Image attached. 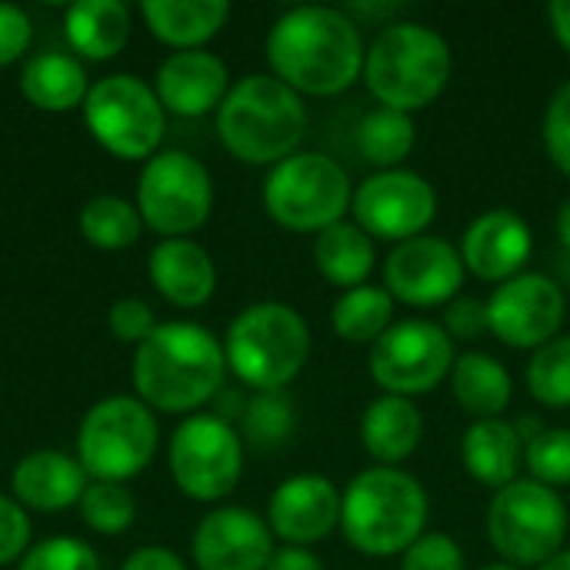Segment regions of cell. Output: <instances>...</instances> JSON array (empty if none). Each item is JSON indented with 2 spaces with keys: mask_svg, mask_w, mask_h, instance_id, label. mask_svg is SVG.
<instances>
[{
  "mask_svg": "<svg viewBox=\"0 0 570 570\" xmlns=\"http://www.w3.org/2000/svg\"><path fill=\"white\" fill-rule=\"evenodd\" d=\"M147 30L174 50H204L230 17L227 0H144Z\"/></svg>",
  "mask_w": 570,
  "mask_h": 570,
  "instance_id": "d4e9b609",
  "label": "cell"
},
{
  "mask_svg": "<svg viewBox=\"0 0 570 570\" xmlns=\"http://www.w3.org/2000/svg\"><path fill=\"white\" fill-rule=\"evenodd\" d=\"M461 247L448 237L421 234L414 240L394 244L384 261V291L407 307H441L461 297L464 287Z\"/></svg>",
  "mask_w": 570,
  "mask_h": 570,
  "instance_id": "2e32d148",
  "label": "cell"
},
{
  "mask_svg": "<svg viewBox=\"0 0 570 570\" xmlns=\"http://www.w3.org/2000/svg\"><path fill=\"white\" fill-rule=\"evenodd\" d=\"M401 570H468V561L451 534L428 531L401 554Z\"/></svg>",
  "mask_w": 570,
  "mask_h": 570,
  "instance_id": "f35d334b",
  "label": "cell"
},
{
  "mask_svg": "<svg viewBox=\"0 0 570 570\" xmlns=\"http://www.w3.org/2000/svg\"><path fill=\"white\" fill-rule=\"evenodd\" d=\"M458 354L438 321H394L367 351V371L384 394L417 397L451 377Z\"/></svg>",
  "mask_w": 570,
  "mask_h": 570,
  "instance_id": "4fadbf2b",
  "label": "cell"
},
{
  "mask_svg": "<svg viewBox=\"0 0 570 570\" xmlns=\"http://www.w3.org/2000/svg\"><path fill=\"white\" fill-rule=\"evenodd\" d=\"M564 498L538 481H514L488 508V541L511 568H541L568 541Z\"/></svg>",
  "mask_w": 570,
  "mask_h": 570,
  "instance_id": "9c48e42d",
  "label": "cell"
},
{
  "mask_svg": "<svg viewBox=\"0 0 570 570\" xmlns=\"http://www.w3.org/2000/svg\"><path fill=\"white\" fill-rule=\"evenodd\" d=\"M224 344L200 324L167 321L134 347V391L150 411L197 414L224 391Z\"/></svg>",
  "mask_w": 570,
  "mask_h": 570,
  "instance_id": "7a4b0ae2",
  "label": "cell"
},
{
  "mask_svg": "<svg viewBox=\"0 0 570 570\" xmlns=\"http://www.w3.org/2000/svg\"><path fill=\"white\" fill-rule=\"evenodd\" d=\"M157 100L177 117L217 114L230 90L227 63L210 50H174L160 60L154 77Z\"/></svg>",
  "mask_w": 570,
  "mask_h": 570,
  "instance_id": "ffe728a7",
  "label": "cell"
},
{
  "mask_svg": "<svg viewBox=\"0 0 570 570\" xmlns=\"http://www.w3.org/2000/svg\"><path fill=\"white\" fill-rule=\"evenodd\" d=\"M417 144V124L414 114L394 110V107H374L361 117L357 124V154L381 167V170H394L401 167L411 150Z\"/></svg>",
  "mask_w": 570,
  "mask_h": 570,
  "instance_id": "f546056e",
  "label": "cell"
},
{
  "mask_svg": "<svg viewBox=\"0 0 570 570\" xmlns=\"http://www.w3.org/2000/svg\"><path fill=\"white\" fill-rule=\"evenodd\" d=\"M524 464L531 471V481L551 491L570 488V428L538 431L524 444Z\"/></svg>",
  "mask_w": 570,
  "mask_h": 570,
  "instance_id": "d590c367",
  "label": "cell"
},
{
  "mask_svg": "<svg viewBox=\"0 0 570 570\" xmlns=\"http://www.w3.org/2000/svg\"><path fill=\"white\" fill-rule=\"evenodd\" d=\"M558 240L564 250H570V200H564L558 210Z\"/></svg>",
  "mask_w": 570,
  "mask_h": 570,
  "instance_id": "7dc6e473",
  "label": "cell"
},
{
  "mask_svg": "<svg viewBox=\"0 0 570 570\" xmlns=\"http://www.w3.org/2000/svg\"><path fill=\"white\" fill-rule=\"evenodd\" d=\"M267 63L301 97H337L364 73V37L357 20L337 7H291L267 30Z\"/></svg>",
  "mask_w": 570,
  "mask_h": 570,
  "instance_id": "6da1fadb",
  "label": "cell"
},
{
  "mask_svg": "<svg viewBox=\"0 0 570 570\" xmlns=\"http://www.w3.org/2000/svg\"><path fill=\"white\" fill-rule=\"evenodd\" d=\"M531 250H534V234L528 220L511 207H494L478 214L461 240L464 267L491 284H504L524 274Z\"/></svg>",
  "mask_w": 570,
  "mask_h": 570,
  "instance_id": "d6986e66",
  "label": "cell"
},
{
  "mask_svg": "<svg viewBox=\"0 0 570 570\" xmlns=\"http://www.w3.org/2000/svg\"><path fill=\"white\" fill-rule=\"evenodd\" d=\"M87 484H90V478L80 468V461L63 451H53V448L23 454L10 474L13 501L23 511H37V514H60V511L80 504Z\"/></svg>",
  "mask_w": 570,
  "mask_h": 570,
  "instance_id": "44dd1931",
  "label": "cell"
},
{
  "mask_svg": "<svg viewBox=\"0 0 570 570\" xmlns=\"http://www.w3.org/2000/svg\"><path fill=\"white\" fill-rule=\"evenodd\" d=\"M167 468L187 498L224 501L244 474V438L217 414H190L170 438Z\"/></svg>",
  "mask_w": 570,
  "mask_h": 570,
  "instance_id": "7c38bea8",
  "label": "cell"
},
{
  "mask_svg": "<svg viewBox=\"0 0 570 570\" xmlns=\"http://www.w3.org/2000/svg\"><path fill=\"white\" fill-rule=\"evenodd\" d=\"M107 324H110V334L120 341V344H134L140 347L154 331H157V317H154V307L140 297H120L110 304V314H107Z\"/></svg>",
  "mask_w": 570,
  "mask_h": 570,
  "instance_id": "ab89813d",
  "label": "cell"
},
{
  "mask_svg": "<svg viewBox=\"0 0 570 570\" xmlns=\"http://www.w3.org/2000/svg\"><path fill=\"white\" fill-rule=\"evenodd\" d=\"M307 130L304 97L274 73H247L230 83L217 107V134L230 157L250 167H274L301 150Z\"/></svg>",
  "mask_w": 570,
  "mask_h": 570,
  "instance_id": "277c9868",
  "label": "cell"
},
{
  "mask_svg": "<svg viewBox=\"0 0 570 570\" xmlns=\"http://www.w3.org/2000/svg\"><path fill=\"white\" fill-rule=\"evenodd\" d=\"M451 394L461 411H468L474 421L501 417L511 407L514 381L508 367L481 351H468L451 367Z\"/></svg>",
  "mask_w": 570,
  "mask_h": 570,
  "instance_id": "83f0119b",
  "label": "cell"
},
{
  "mask_svg": "<svg viewBox=\"0 0 570 570\" xmlns=\"http://www.w3.org/2000/svg\"><path fill=\"white\" fill-rule=\"evenodd\" d=\"M538 570H570V548H564V551H558L551 561H544Z\"/></svg>",
  "mask_w": 570,
  "mask_h": 570,
  "instance_id": "c3c4849f",
  "label": "cell"
},
{
  "mask_svg": "<svg viewBox=\"0 0 570 570\" xmlns=\"http://www.w3.org/2000/svg\"><path fill=\"white\" fill-rule=\"evenodd\" d=\"M120 570H187V564L180 561L177 551L170 548H160V544H150V548H137Z\"/></svg>",
  "mask_w": 570,
  "mask_h": 570,
  "instance_id": "ee69618b",
  "label": "cell"
},
{
  "mask_svg": "<svg viewBox=\"0 0 570 570\" xmlns=\"http://www.w3.org/2000/svg\"><path fill=\"white\" fill-rule=\"evenodd\" d=\"M451 70V47L434 27L417 20H391L371 40L361 77L381 107L414 114L444 94Z\"/></svg>",
  "mask_w": 570,
  "mask_h": 570,
  "instance_id": "5b68a950",
  "label": "cell"
},
{
  "mask_svg": "<svg viewBox=\"0 0 570 570\" xmlns=\"http://www.w3.org/2000/svg\"><path fill=\"white\" fill-rule=\"evenodd\" d=\"M267 570H324V564H321V558L311 548H291V544H284V548L274 551Z\"/></svg>",
  "mask_w": 570,
  "mask_h": 570,
  "instance_id": "f6af8a7d",
  "label": "cell"
},
{
  "mask_svg": "<svg viewBox=\"0 0 570 570\" xmlns=\"http://www.w3.org/2000/svg\"><path fill=\"white\" fill-rule=\"evenodd\" d=\"M548 20L558 37V43L570 53V0H551L548 3Z\"/></svg>",
  "mask_w": 570,
  "mask_h": 570,
  "instance_id": "bcb514c9",
  "label": "cell"
},
{
  "mask_svg": "<svg viewBox=\"0 0 570 570\" xmlns=\"http://www.w3.org/2000/svg\"><path fill=\"white\" fill-rule=\"evenodd\" d=\"M17 570H100V558L80 538H47L20 558Z\"/></svg>",
  "mask_w": 570,
  "mask_h": 570,
  "instance_id": "8d00e7d4",
  "label": "cell"
},
{
  "mask_svg": "<svg viewBox=\"0 0 570 570\" xmlns=\"http://www.w3.org/2000/svg\"><path fill=\"white\" fill-rule=\"evenodd\" d=\"M431 501L424 484L401 468H367L344 488V541L367 558H401L428 534Z\"/></svg>",
  "mask_w": 570,
  "mask_h": 570,
  "instance_id": "3957f363",
  "label": "cell"
},
{
  "mask_svg": "<svg viewBox=\"0 0 570 570\" xmlns=\"http://www.w3.org/2000/svg\"><path fill=\"white\" fill-rule=\"evenodd\" d=\"M27 551H30V518L13 498L0 494V568L13 561L20 564Z\"/></svg>",
  "mask_w": 570,
  "mask_h": 570,
  "instance_id": "60d3db41",
  "label": "cell"
},
{
  "mask_svg": "<svg viewBox=\"0 0 570 570\" xmlns=\"http://www.w3.org/2000/svg\"><path fill=\"white\" fill-rule=\"evenodd\" d=\"M568 314L564 287L538 271H524L488 297V331L518 351H538L558 337Z\"/></svg>",
  "mask_w": 570,
  "mask_h": 570,
  "instance_id": "9a60e30c",
  "label": "cell"
},
{
  "mask_svg": "<svg viewBox=\"0 0 570 570\" xmlns=\"http://www.w3.org/2000/svg\"><path fill=\"white\" fill-rule=\"evenodd\" d=\"M33 40V23L17 3H0V67L17 63Z\"/></svg>",
  "mask_w": 570,
  "mask_h": 570,
  "instance_id": "7bdbcfd3",
  "label": "cell"
},
{
  "mask_svg": "<svg viewBox=\"0 0 570 570\" xmlns=\"http://www.w3.org/2000/svg\"><path fill=\"white\" fill-rule=\"evenodd\" d=\"M481 570H521V568H511V564H504V561H501V564H488V568H481Z\"/></svg>",
  "mask_w": 570,
  "mask_h": 570,
  "instance_id": "681fc988",
  "label": "cell"
},
{
  "mask_svg": "<svg viewBox=\"0 0 570 570\" xmlns=\"http://www.w3.org/2000/svg\"><path fill=\"white\" fill-rule=\"evenodd\" d=\"M83 124L90 137L120 160H150L164 140L167 110L154 83L137 73H107L90 83L83 100Z\"/></svg>",
  "mask_w": 570,
  "mask_h": 570,
  "instance_id": "30bf717a",
  "label": "cell"
},
{
  "mask_svg": "<svg viewBox=\"0 0 570 570\" xmlns=\"http://www.w3.org/2000/svg\"><path fill=\"white\" fill-rule=\"evenodd\" d=\"M63 33L77 57L110 60L130 40V10L120 0H77L63 10Z\"/></svg>",
  "mask_w": 570,
  "mask_h": 570,
  "instance_id": "4316f807",
  "label": "cell"
},
{
  "mask_svg": "<svg viewBox=\"0 0 570 570\" xmlns=\"http://www.w3.org/2000/svg\"><path fill=\"white\" fill-rule=\"evenodd\" d=\"M294 424H297V411L287 391H257L254 397H247L240 414L244 441L254 444L257 451L281 448L294 434Z\"/></svg>",
  "mask_w": 570,
  "mask_h": 570,
  "instance_id": "d6a6232c",
  "label": "cell"
},
{
  "mask_svg": "<svg viewBox=\"0 0 570 570\" xmlns=\"http://www.w3.org/2000/svg\"><path fill=\"white\" fill-rule=\"evenodd\" d=\"M90 90V77L73 53L43 50L23 60L20 70V94L43 114H67L83 107Z\"/></svg>",
  "mask_w": 570,
  "mask_h": 570,
  "instance_id": "484cf974",
  "label": "cell"
},
{
  "mask_svg": "<svg viewBox=\"0 0 570 570\" xmlns=\"http://www.w3.org/2000/svg\"><path fill=\"white\" fill-rule=\"evenodd\" d=\"M77 511H80V521L94 534H104V538L124 534L137 518L134 494L124 484H114V481H90L80 504H77Z\"/></svg>",
  "mask_w": 570,
  "mask_h": 570,
  "instance_id": "e575fe53",
  "label": "cell"
},
{
  "mask_svg": "<svg viewBox=\"0 0 570 570\" xmlns=\"http://www.w3.org/2000/svg\"><path fill=\"white\" fill-rule=\"evenodd\" d=\"M351 217L367 237L404 244L421 237L434 224L438 190L417 170H377L361 180V187H354Z\"/></svg>",
  "mask_w": 570,
  "mask_h": 570,
  "instance_id": "5bb4252c",
  "label": "cell"
},
{
  "mask_svg": "<svg viewBox=\"0 0 570 570\" xmlns=\"http://www.w3.org/2000/svg\"><path fill=\"white\" fill-rule=\"evenodd\" d=\"M314 267L327 284L341 291H354L367 284L371 271L377 267V244L354 220H341L317 234Z\"/></svg>",
  "mask_w": 570,
  "mask_h": 570,
  "instance_id": "f1b7e54d",
  "label": "cell"
},
{
  "mask_svg": "<svg viewBox=\"0 0 570 570\" xmlns=\"http://www.w3.org/2000/svg\"><path fill=\"white\" fill-rule=\"evenodd\" d=\"M424 438V414L411 397L381 394L361 417V444L377 468H401Z\"/></svg>",
  "mask_w": 570,
  "mask_h": 570,
  "instance_id": "cb8c5ba5",
  "label": "cell"
},
{
  "mask_svg": "<svg viewBox=\"0 0 570 570\" xmlns=\"http://www.w3.org/2000/svg\"><path fill=\"white\" fill-rule=\"evenodd\" d=\"M351 174L321 150H297L264 180V210L294 234H321L351 214Z\"/></svg>",
  "mask_w": 570,
  "mask_h": 570,
  "instance_id": "52a82bcc",
  "label": "cell"
},
{
  "mask_svg": "<svg viewBox=\"0 0 570 570\" xmlns=\"http://www.w3.org/2000/svg\"><path fill=\"white\" fill-rule=\"evenodd\" d=\"M544 150L554 160V167L570 177V77L551 94L544 107V124H541Z\"/></svg>",
  "mask_w": 570,
  "mask_h": 570,
  "instance_id": "74e56055",
  "label": "cell"
},
{
  "mask_svg": "<svg viewBox=\"0 0 570 570\" xmlns=\"http://www.w3.org/2000/svg\"><path fill=\"white\" fill-rule=\"evenodd\" d=\"M441 327L448 331L451 341H478L481 334H488V301L478 297H454L444 311Z\"/></svg>",
  "mask_w": 570,
  "mask_h": 570,
  "instance_id": "b9f144b4",
  "label": "cell"
},
{
  "mask_svg": "<svg viewBox=\"0 0 570 570\" xmlns=\"http://www.w3.org/2000/svg\"><path fill=\"white\" fill-rule=\"evenodd\" d=\"M214 210V180L187 150H157L137 177V214L144 227L170 237H190Z\"/></svg>",
  "mask_w": 570,
  "mask_h": 570,
  "instance_id": "8fae6325",
  "label": "cell"
},
{
  "mask_svg": "<svg viewBox=\"0 0 570 570\" xmlns=\"http://www.w3.org/2000/svg\"><path fill=\"white\" fill-rule=\"evenodd\" d=\"M341 491L324 474H294L267 501V528L291 548H311L341 528Z\"/></svg>",
  "mask_w": 570,
  "mask_h": 570,
  "instance_id": "ac0fdd59",
  "label": "cell"
},
{
  "mask_svg": "<svg viewBox=\"0 0 570 570\" xmlns=\"http://www.w3.org/2000/svg\"><path fill=\"white\" fill-rule=\"evenodd\" d=\"M77 224H80L83 240L97 250H127L144 234V220L137 214V204H130L117 194L90 197L83 204Z\"/></svg>",
  "mask_w": 570,
  "mask_h": 570,
  "instance_id": "1f68e13d",
  "label": "cell"
},
{
  "mask_svg": "<svg viewBox=\"0 0 570 570\" xmlns=\"http://www.w3.org/2000/svg\"><path fill=\"white\" fill-rule=\"evenodd\" d=\"M528 391L544 407H570V334H558L531 354Z\"/></svg>",
  "mask_w": 570,
  "mask_h": 570,
  "instance_id": "836d02e7",
  "label": "cell"
},
{
  "mask_svg": "<svg viewBox=\"0 0 570 570\" xmlns=\"http://www.w3.org/2000/svg\"><path fill=\"white\" fill-rule=\"evenodd\" d=\"M331 324L341 341L371 347L394 324V297L374 284L344 291L331 307Z\"/></svg>",
  "mask_w": 570,
  "mask_h": 570,
  "instance_id": "4dcf8cb0",
  "label": "cell"
},
{
  "mask_svg": "<svg viewBox=\"0 0 570 570\" xmlns=\"http://www.w3.org/2000/svg\"><path fill=\"white\" fill-rule=\"evenodd\" d=\"M227 371L257 391H287L311 361V327L291 304L261 301L244 307L224 337Z\"/></svg>",
  "mask_w": 570,
  "mask_h": 570,
  "instance_id": "8992f818",
  "label": "cell"
},
{
  "mask_svg": "<svg viewBox=\"0 0 570 570\" xmlns=\"http://www.w3.org/2000/svg\"><path fill=\"white\" fill-rule=\"evenodd\" d=\"M461 461L478 484L498 494L514 484L524 468V438L518 434V424L504 417L474 421L461 438Z\"/></svg>",
  "mask_w": 570,
  "mask_h": 570,
  "instance_id": "603a6c76",
  "label": "cell"
},
{
  "mask_svg": "<svg viewBox=\"0 0 570 570\" xmlns=\"http://www.w3.org/2000/svg\"><path fill=\"white\" fill-rule=\"evenodd\" d=\"M147 274L157 294L184 311L204 307L217 291V267L214 257L190 237L160 240L147 257Z\"/></svg>",
  "mask_w": 570,
  "mask_h": 570,
  "instance_id": "7402d4cb",
  "label": "cell"
},
{
  "mask_svg": "<svg viewBox=\"0 0 570 570\" xmlns=\"http://www.w3.org/2000/svg\"><path fill=\"white\" fill-rule=\"evenodd\" d=\"M160 444L154 411L130 394L97 401L77 428V461L90 481L124 484L147 471Z\"/></svg>",
  "mask_w": 570,
  "mask_h": 570,
  "instance_id": "ba28073f",
  "label": "cell"
},
{
  "mask_svg": "<svg viewBox=\"0 0 570 570\" xmlns=\"http://www.w3.org/2000/svg\"><path fill=\"white\" fill-rule=\"evenodd\" d=\"M274 551L267 521L247 508H214L190 541L197 570H267Z\"/></svg>",
  "mask_w": 570,
  "mask_h": 570,
  "instance_id": "e0dca14e",
  "label": "cell"
}]
</instances>
